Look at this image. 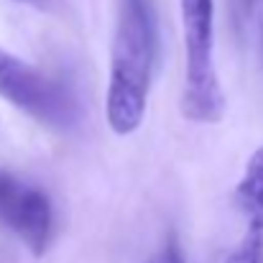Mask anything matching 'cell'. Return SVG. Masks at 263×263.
I'll use <instances>...</instances> for the list:
<instances>
[{"label": "cell", "instance_id": "1", "mask_svg": "<svg viewBox=\"0 0 263 263\" xmlns=\"http://www.w3.org/2000/svg\"><path fill=\"white\" fill-rule=\"evenodd\" d=\"M159 62V23L154 0H118L110 44L107 125L115 136L141 128Z\"/></svg>", "mask_w": 263, "mask_h": 263}, {"label": "cell", "instance_id": "2", "mask_svg": "<svg viewBox=\"0 0 263 263\" xmlns=\"http://www.w3.org/2000/svg\"><path fill=\"white\" fill-rule=\"evenodd\" d=\"M184 28L181 115L192 123H220L225 92L215 64V0H179Z\"/></svg>", "mask_w": 263, "mask_h": 263}, {"label": "cell", "instance_id": "3", "mask_svg": "<svg viewBox=\"0 0 263 263\" xmlns=\"http://www.w3.org/2000/svg\"><path fill=\"white\" fill-rule=\"evenodd\" d=\"M0 97L51 130H72L80 120L74 95L39 67L0 49Z\"/></svg>", "mask_w": 263, "mask_h": 263}, {"label": "cell", "instance_id": "4", "mask_svg": "<svg viewBox=\"0 0 263 263\" xmlns=\"http://www.w3.org/2000/svg\"><path fill=\"white\" fill-rule=\"evenodd\" d=\"M0 225H5L31 256H44L54 235V207L49 194L0 169Z\"/></svg>", "mask_w": 263, "mask_h": 263}, {"label": "cell", "instance_id": "7", "mask_svg": "<svg viewBox=\"0 0 263 263\" xmlns=\"http://www.w3.org/2000/svg\"><path fill=\"white\" fill-rule=\"evenodd\" d=\"M164 258L166 263H184V256H181V248H179V243H176L174 238L164 246Z\"/></svg>", "mask_w": 263, "mask_h": 263}, {"label": "cell", "instance_id": "6", "mask_svg": "<svg viewBox=\"0 0 263 263\" xmlns=\"http://www.w3.org/2000/svg\"><path fill=\"white\" fill-rule=\"evenodd\" d=\"M225 263H263V230L251 228Z\"/></svg>", "mask_w": 263, "mask_h": 263}, {"label": "cell", "instance_id": "8", "mask_svg": "<svg viewBox=\"0 0 263 263\" xmlns=\"http://www.w3.org/2000/svg\"><path fill=\"white\" fill-rule=\"evenodd\" d=\"M21 3H33V0H21Z\"/></svg>", "mask_w": 263, "mask_h": 263}, {"label": "cell", "instance_id": "5", "mask_svg": "<svg viewBox=\"0 0 263 263\" xmlns=\"http://www.w3.org/2000/svg\"><path fill=\"white\" fill-rule=\"evenodd\" d=\"M235 202L246 215L248 225L263 230V146L251 156L246 174L235 189Z\"/></svg>", "mask_w": 263, "mask_h": 263}]
</instances>
